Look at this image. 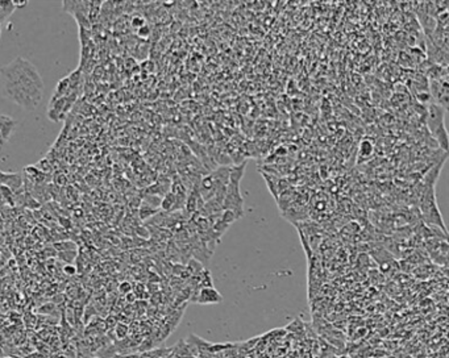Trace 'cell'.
Here are the masks:
<instances>
[{
	"label": "cell",
	"mask_w": 449,
	"mask_h": 358,
	"mask_svg": "<svg viewBox=\"0 0 449 358\" xmlns=\"http://www.w3.org/2000/svg\"><path fill=\"white\" fill-rule=\"evenodd\" d=\"M1 94L25 111H35L44 96V81L32 62L23 57L0 68Z\"/></svg>",
	"instance_id": "6da1fadb"
},
{
	"label": "cell",
	"mask_w": 449,
	"mask_h": 358,
	"mask_svg": "<svg viewBox=\"0 0 449 358\" xmlns=\"http://www.w3.org/2000/svg\"><path fill=\"white\" fill-rule=\"evenodd\" d=\"M245 168H246V162L231 166L229 181H228L225 196H224V202H223V211L233 212L237 220L244 216V198L241 195L240 183L242 177H244Z\"/></svg>",
	"instance_id": "7a4b0ae2"
},
{
	"label": "cell",
	"mask_w": 449,
	"mask_h": 358,
	"mask_svg": "<svg viewBox=\"0 0 449 358\" xmlns=\"http://www.w3.org/2000/svg\"><path fill=\"white\" fill-rule=\"evenodd\" d=\"M231 166H220L215 170H209L200 178L198 191L204 203L215 198L219 194L225 192L229 181Z\"/></svg>",
	"instance_id": "3957f363"
},
{
	"label": "cell",
	"mask_w": 449,
	"mask_h": 358,
	"mask_svg": "<svg viewBox=\"0 0 449 358\" xmlns=\"http://www.w3.org/2000/svg\"><path fill=\"white\" fill-rule=\"evenodd\" d=\"M445 114L447 111L440 105L430 103L427 107V127L432 137L439 142L441 149L448 150V131L445 128Z\"/></svg>",
	"instance_id": "277c9868"
},
{
	"label": "cell",
	"mask_w": 449,
	"mask_h": 358,
	"mask_svg": "<svg viewBox=\"0 0 449 358\" xmlns=\"http://www.w3.org/2000/svg\"><path fill=\"white\" fill-rule=\"evenodd\" d=\"M420 209H422V215L427 224H431V225H436L445 231L444 222L441 218L440 209L437 207L436 203V194H435V186H430L426 185L424 186V191H423L422 200H420Z\"/></svg>",
	"instance_id": "5b68a950"
},
{
	"label": "cell",
	"mask_w": 449,
	"mask_h": 358,
	"mask_svg": "<svg viewBox=\"0 0 449 358\" xmlns=\"http://www.w3.org/2000/svg\"><path fill=\"white\" fill-rule=\"evenodd\" d=\"M62 9L77 20L78 27L90 31V1H64Z\"/></svg>",
	"instance_id": "8992f818"
},
{
	"label": "cell",
	"mask_w": 449,
	"mask_h": 358,
	"mask_svg": "<svg viewBox=\"0 0 449 358\" xmlns=\"http://www.w3.org/2000/svg\"><path fill=\"white\" fill-rule=\"evenodd\" d=\"M431 86H428V88L431 90L430 95L433 98L435 104L440 105L441 108H444L445 111H448V102H449V85H448V75L444 77L433 78L430 82Z\"/></svg>",
	"instance_id": "52a82bcc"
},
{
	"label": "cell",
	"mask_w": 449,
	"mask_h": 358,
	"mask_svg": "<svg viewBox=\"0 0 449 358\" xmlns=\"http://www.w3.org/2000/svg\"><path fill=\"white\" fill-rule=\"evenodd\" d=\"M77 96H64V98H59V99L55 100H50L49 104L54 105H49V119L52 121H59V120H62L65 118V115L68 112L69 109L71 108V105H73L74 100H75Z\"/></svg>",
	"instance_id": "ba28073f"
},
{
	"label": "cell",
	"mask_w": 449,
	"mask_h": 358,
	"mask_svg": "<svg viewBox=\"0 0 449 358\" xmlns=\"http://www.w3.org/2000/svg\"><path fill=\"white\" fill-rule=\"evenodd\" d=\"M192 302L198 304H219L223 302V296L215 287H204L196 291Z\"/></svg>",
	"instance_id": "9c48e42d"
},
{
	"label": "cell",
	"mask_w": 449,
	"mask_h": 358,
	"mask_svg": "<svg viewBox=\"0 0 449 358\" xmlns=\"http://www.w3.org/2000/svg\"><path fill=\"white\" fill-rule=\"evenodd\" d=\"M16 129V121L14 119L0 115V146H3L9 140V137L14 135Z\"/></svg>",
	"instance_id": "30bf717a"
},
{
	"label": "cell",
	"mask_w": 449,
	"mask_h": 358,
	"mask_svg": "<svg viewBox=\"0 0 449 358\" xmlns=\"http://www.w3.org/2000/svg\"><path fill=\"white\" fill-rule=\"evenodd\" d=\"M115 332H116V337H118L119 340H122L128 333L127 325H125V324H116Z\"/></svg>",
	"instance_id": "8fae6325"
},
{
	"label": "cell",
	"mask_w": 449,
	"mask_h": 358,
	"mask_svg": "<svg viewBox=\"0 0 449 358\" xmlns=\"http://www.w3.org/2000/svg\"><path fill=\"white\" fill-rule=\"evenodd\" d=\"M360 152L365 155L370 154V153L373 152V145L369 142V141H363V144H361V146H360Z\"/></svg>",
	"instance_id": "7c38bea8"
},
{
	"label": "cell",
	"mask_w": 449,
	"mask_h": 358,
	"mask_svg": "<svg viewBox=\"0 0 449 358\" xmlns=\"http://www.w3.org/2000/svg\"><path fill=\"white\" fill-rule=\"evenodd\" d=\"M137 32H138V36L148 37L150 34V29H149V27H148V25L145 24L144 27L138 28V29H137Z\"/></svg>",
	"instance_id": "4fadbf2b"
},
{
	"label": "cell",
	"mask_w": 449,
	"mask_h": 358,
	"mask_svg": "<svg viewBox=\"0 0 449 358\" xmlns=\"http://www.w3.org/2000/svg\"><path fill=\"white\" fill-rule=\"evenodd\" d=\"M132 24H133V27H136L137 29L141 27H144L145 25V20L142 17H135L132 20Z\"/></svg>",
	"instance_id": "5bb4252c"
},
{
	"label": "cell",
	"mask_w": 449,
	"mask_h": 358,
	"mask_svg": "<svg viewBox=\"0 0 449 358\" xmlns=\"http://www.w3.org/2000/svg\"><path fill=\"white\" fill-rule=\"evenodd\" d=\"M119 289H120V292H122V294H128V292H131V285H129L128 282H122Z\"/></svg>",
	"instance_id": "9a60e30c"
},
{
	"label": "cell",
	"mask_w": 449,
	"mask_h": 358,
	"mask_svg": "<svg viewBox=\"0 0 449 358\" xmlns=\"http://www.w3.org/2000/svg\"><path fill=\"white\" fill-rule=\"evenodd\" d=\"M75 272H77V270H75V268H74V266H71V265H68V266H65V273H68L69 275H73V274H75Z\"/></svg>",
	"instance_id": "2e32d148"
},
{
	"label": "cell",
	"mask_w": 449,
	"mask_h": 358,
	"mask_svg": "<svg viewBox=\"0 0 449 358\" xmlns=\"http://www.w3.org/2000/svg\"><path fill=\"white\" fill-rule=\"evenodd\" d=\"M136 299V295L135 294H132V292H128V295H127V300H129V302H133V300Z\"/></svg>",
	"instance_id": "e0dca14e"
},
{
	"label": "cell",
	"mask_w": 449,
	"mask_h": 358,
	"mask_svg": "<svg viewBox=\"0 0 449 358\" xmlns=\"http://www.w3.org/2000/svg\"><path fill=\"white\" fill-rule=\"evenodd\" d=\"M87 358H92V357H87Z\"/></svg>",
	"instance_id": "ac0fdd59"
}]
</instances>
